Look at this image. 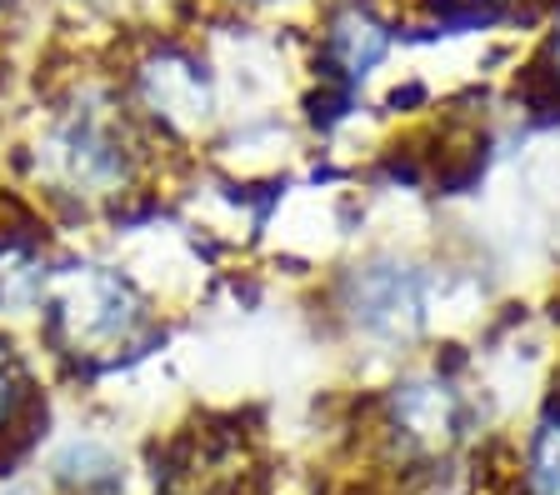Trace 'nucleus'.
<instances>
[{"label": "nucleus", "instance_id": "obj_10", "mask_svg": "<svg viewBox=\"0 0 560 495\" xmlns=\"http://www.w3.org/2000/svg\"><path fill=\"white\" fill-rule=\"evenodd\" d=\"M546 56H550V75L560 81V21H556V31H550V50H546Z\"/></svg>", "mask_w": 560, "mask_h": 495}, {"label": "nucleus", "instance_id": "obj_6", "mask_svg": "<svg viewBox=\"0 0 560 495\" xmlns=\"http://www.w3.org/2000/svg\"><path fill=\"white\" fill-rule=\"evenodd\" d=\"M50 281H56V271H50L46 250L21 231H0V316L46 310Z\"/></svg>", "mask_w": 560, "mask_h": 495}, {"label": "nucleus", "instance_id": "obj_8", "mask_svg": "<svg viewBox=\"0 0 560 495\" xmlns=\"http://www.w3.org/2000/svg\"><path fill=\"white\" fill-rule=\"evenodd\" d=\"M330 56L340 60L346 75H365V66L385 56V25L365 5H350L330 21Z\"/></svg>", "mask_w": 560, "mask_h": 495}, {"label": "nucleus", "instance_id": "obj_4", "mask_svg": "<svg viewBox=\"0 0 560 495\" xmlns=\"http://www.w3.org/2000/svg\"><path fill=\"white\" fill-rule=\"evenodd\" d=\"M390 431H396V440L410 456H445L460 440V396L445 380H431V376L396 386Z\"/></svg>", "mask_w": 560, "mask_h": 495}, {"label": "nucleus", "instance_id": "obj_3", "mask_svg": "<svg viewBox=\"0 0 560 495\" xmlns=\"http://www.w3.org/2000/svg\"><path fill=\"white\" fill-rule=\"evenodd\" d=\"M136 101L145 106V116L161 120L165 130H200V120L210 116V85L200 75V66L180 50H155L136 75Z\"/></svg>", "mask_w": 560, "mask_h": 495}, {"label": "nucleus", "instance_id": "obj_1", "mask_svg": "<svg viewBox=\"0 0 560 495\" xmlns=\"http://www.w3.org/2000/svg\"><path fill=\"white\" fill-rule=\"evenodd\" d=\"M35 176L50 196L66 201H110L136 176V141L116 101L105 95H81L66 106L35 141Z\"/></svg>", "mask_w": 560, "mask_h": 495}, {"label": "nucleus", "instance_id": "obj_5", "mask_svg": "<svg viewBox=\"0 0 560 495\" xmlns=\"http://www.w3.org/2000/svg\"><path fill=\"white\" fill-rule=\"evenodd\" d=\"M355 316L375 335H406L420 320V285L406 266H371L355 281Z\"/></svg>", "mask_w": 560, "mask_h": 495}, {"label": "nucleus", "instance_id": "obj_2", "mask_svg": "<svg viewBox=\"0 0 560 495\" xmlns=\"http://www.w3.org/2000/svg\"><path fill=\"white\" fill-rule=\"evenodd\" d=\"M50 335L60 351L75 361H110V355L130 351L151 326V306L145 295L110 266L95 260H75L66 271H56L46 295Z\"/></svg>", "mask_w": 560, "mask_h": 495}, {"label": "nucleus", "instance_id": "obj_9", "mask_svg": "<svg viewBox=\"0 0 560 495\" xmlns=\"http://www.w3.org/2000/svg\"><path fill=\"white\" fill-rule=\"evenodd\" d=\"M25 401H31V380H25L21 355L0 341V440H5L15 425H21Z\"/></svg>", "mask_w": 560, "mask_h": 495}, {"label": "nucleus", "instance_id": "obj_7", "mask_svg": "<svg viewBox=\"0 0 560 495\" xmlns=\"http://www.w3.org/2000/svg\"><path fill=\"white\" fill-rule=\"evenodd\" d=\"M515 495H560V405H550L515 460Z\"/></svg>", "mask_w": 560, "mask_h": 495}]
</instances>
